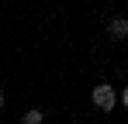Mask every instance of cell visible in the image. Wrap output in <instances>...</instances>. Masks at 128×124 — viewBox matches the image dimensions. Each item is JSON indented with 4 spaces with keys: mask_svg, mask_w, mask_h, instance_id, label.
<instances>
[{
    "mask_svg": "<svg viewBox=\"0 0 128 124\" xmlns=\"http://www.w3.org/2000/svg\"><path fill=\"white\" fill-rule=\"evenodd\" d=\"M90 100H94L97 110H114V103L121 100V93H118L111 83H97V86H94V93H90Z\"/></svg>",
    "mask_w": 128,
    "mask_h": 124,
    "instance_id": "cell-1",
    "label": "cell"
},
{
    "mask_svg": "<svg viewBox=\"0 0 128 124\" xmlns=\"http://www.w3.org/2000/svg\"><path fill=\"white\" fill-rule=\"evenodd\" d=\"M107 35H111L114 41L128 38V17H111V21H107Z\"/></svg>",
    "mask_w": 128,
    "mask_h": 124,
    "instance_id": "cell-2",
    "label": "cell"
},
{
    "mask_svg": "<svg viewBox=\"0 0 128 124\" xmlns=\"http://www.w3.org/2000/svg\"><path fill=\"white\" fill-rule=\"evenodd\" d=\"M21 124H45V110H24Z\"/></svg>",
    "mask_w": 128,
    "mask_h": 124,
    "instance_id": "cell-3",
    "label": "cell"
},
{
    "mask_svg": "<svg viewBox=\"0 0 128 124\" xmlns=\"http://www.w3.org/2000/svg\"><path fill=\"white\" fill-rule=\"evenodd\" d=\"M121 103H125V110H128V86L121 90Z\"/></svg>",
    "mask_w": 128,
    "mask_h": 124,
    "instance_id": "cell-4",
    "label": "cell"
},
{
    "mask_svg": "<svg viewBox=\"0 0 128 124\" xmlns=\"http://www.w3.org/2000/svg\"><path fill=\"white\" fill-rule=\"evenodd\" d=\"M0 110H4V90H0Z\"/></svg>",
    "mask_w": 128,
    "mask_h": 124,
    "instance_id": "cell-5",
    "label": "cell"
},
{
    "mask_svg": "<svg viewBox=\"0 0 128 124\" xmlns=\"http://www.w3.org/2000/svg\"><path fill=\"white\" fill-rule=\"evenodd\" d=\"M125 65H128V62H125Z\"/></svg>",
    "mask_w": 128,
    "mask_h": 124,
    "instance_id": "cell-6",
    "label": "cell"
}]
</instances>
